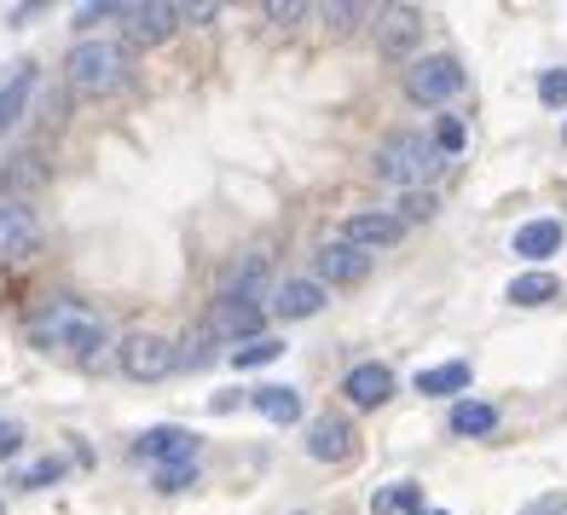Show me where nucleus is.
<instances>
[{"label": "nucleus", "instance_id": "f257e3e1", "mask_svg": "<svg viewBox=\"0 0 567 515\" xmlns=\"http://www.w3.org/2000/svg\"><path fill=\"white\" fill-rule=\"evenodd\" d=\"M30 342L47 348V353H59V359H82V365H93V359L105 353V342H111V325H105V313H93L87 301L53 296L47 307L30 313Z\"/></svg>", "mask_w": 567, "mask_h": 515}, {"label": "nucleus", "instance_id": "f03ea898", "mask_svg": "<svg viewBox=\"0 0 567 515\" xmlns=\"http://www.w3.org/2000/svg\"><path fill=\"white\" fill-rule=\"evenodd\" d=\"M441 168H446V157L434 151L429 134H394V140L377 145V179H389V186L423 192Z\"/></svg>", "mask_w": 567, "mask_h": 515}, {"label": "nucleus", "instance_id": "7ed1b4c3", "mask_svg": "<svg viewBox=\"0 0 567 515\" xmlns=\"http://www.w3.org/2000/svg\"><path fill=\"white\" fill-rule=\"evenodd\" d=\"M64 75H70V87H75V93L105 99V93H116V87H122V75H127V53H122L116 41H82V47H70Z\"/></svg>", "mask_w": 567, "mask_h": 515}, {"label": "nucleus", "instance_id": "20e7f679", "mask_svg": "<svg viewBox=\"0 0 567 515\" xmlns=\"http://www.w3.org/2000/svg\"><path fill=\"white\" fill-rule=\"evenodd\" d=\"M405 93L417 99V105H441V99L463 93V64H457L452 53L411 59V70H405Z\"/></svg>", "mask_w": 567, "mask_h": 515}, {"label": "nucleus", "instance_id": "39448f33", "mask_svg": "<svg viewBox=\"0 0 567 515\" xmlns=\"http://www.w3.org/2000/svg\"><path fill=\"white\" fill-rule=\"evenodd\" d=\"M122 371L134 382H163L174 371V342L157 337V330H134V337L122 342Z\"/></svg>", "mask_w": 567, "mask_h": 515}, {"label": "nucleus", "instance_id": "423d86ee", "mask_svg": "<svg viewBox=\"0 0 567 515\" xmlns=\"http://www.w3.org/2000/svg\"><path fill=\"white\" fill-rule=\"evenodd\" d=\"M261 325H267V307H255V301H238V296H220L209 307V319H203V330H209L215 342H255L261 337Z\"/></svg>", "mask_w": 567, "mask_h": 515}, {"label": "nucleus", "instance_id": "0eeeda50", "mask_svg": "<svg viewBox=\"0 0 567 515\" xmlns=\"http://www.w3.org/2000/svg\"><path fill=\"white\" fill-rule=\"evenodd\" d=\"M41 249V220L23 203H0V261H30Z\"/></svg>", "mask_w": 567, "mask_h": 515}, {"label": "nucleus", "instance_id": "6e6552de", "mask_svg": "<svg viewBox=\"0 0 567 515\" xmlns=\"http://www.w3.org/2000/svg\"><path fill=\"white\" fill-rule=\"evenodd\" d=\"M174 23H179V12L168 7V0H140V7H122V30H127V41H134V47L168 41Z\"/></svg>", "mask_w": 567, "mask_h": 515}, {"label": "nucleus", "instance_id": "1a4fd4ad", "mask_svg": "<svg viewBox=\"0 0 567 515\" xmlns=\"http://www.w3.org/2000/svg\"><path fill=\"white\" fill-rule=\"evenodd\" d=\"M417 41H423V12L417 7H382L377 12V47L389 59H405Z\"/></svg>", "mask_w": 567, "mask_h": 515}, {"label": "nucleus", "instance_id": "9d476101", "mask_svg": "<svg viewBox=\"0 0 567 515\" xmlns=\"http://www.w3.org/2000/svg\"><path fill=\"white\" fill-rule=\"evenodd\" d=\"M134 452L145 457V463H192L197 457V434H186V429H174V423H163V429H145L140 441H134Z\"/></svg>", "mask_w": 567, "mask_h": 515}, {"label": "nucleus", "instance_id": "9b49d317", "mask_svg": "<svg viewBox=\"0 0 567 515\" xmlns=\"http://www.w3.org/2000/svg\"><path fill=\"white\" fill-rule=\"evenodd\" d=\"M405 238V220L400 215H348L342 220V244H353V249H389V244H400Z\"/></svg>", "mask_w": 567, "mask_h": 515}, {"label": "nucleus", "instance_id": "f8f14e48", "mask_svg": "<svg viewBox=\"0 0 567 515\" xmlns=\"http://www.w3.org/2000/svg\"><path fill=\"white\" fill-rule=\"evenodd\" d=\"M365 272H371V255L337 238V244L319 249V278H313V285H359Z\"/></svg>", "mask_w": 567, "mask_h": 515}, {"label": "nucleus", "instance_id": "ddd939ff", "mask_svg": "<svg viewBox=\"0 0 567 515\" xmlns=\"http://www.w3.org/2000/svg\"><path fill=\"white\" fill-rule=\"evenodd\" d=\"M35 82H41V70H35V64H12L7 75H0V134L23 122V111H30V93H35Z\"/></svg>", "mask_w": 567, "mask_h": 515}, {"label": "nucleus", "instance_id": "4468645a", "mask_svg": "<svg viewBox=\"0 0 567 515\" xmlns=\"http://www.w3.org/2000/svg\"><path fill=\"white\" fill-rule=\"evenodd\" d=\"M307 452H313L319 463H348L353 457V429L342 418H313V429H307Z\"/></svg>", "mask_w": 567, "mask_h": 515}, {"label": "nucleus", "instance_id": "2eb2a0df", "mask_svg": "<svg viewBox=\"0 0 567 515\" xmlns=\"http://www.w3.org/2000/svg\"><path fill=\"white\" fill-rule=\"evenodd\" d=\"M319 307H324V285H313V278H284V285L272 290L278 319H313Z\"/></svg>", "mask_w": 567, "mask_h": 515}, {"label": "nucleus", "instance_id": "dca6fc26", "mask_svg": "<svg viewBox=\"0 0 567 515\" xmlns=\"http://www.w3.org/2000/svg\"><path fill=\"white\" fill-rule=\"evenodd\" d=\"M342 394L353 400V405H382V400H389L394 394V371L389 365H377V359H371V365H353L348 371V382H342Z\"/></svg>", "mask_w": 567, "mask_h": 515}, {"label": "nucleus", "instance_id": "f3484780", "mask_svg": "<svg viewBox=\"0 0 567 515\" xmlns=\"http://www.w3.org/2000/svg\"><path fill=\"white\" fill-rule=\"evenodd\" d=\"M567 244V231H561V220H527L522 231L509 238V249L522 255V261H550V255Z\"/></svg>", "mask_w": 567, "mask_h": 515}, {"label": "nucleus", "instance_id": "a211bd4d", "mask_svg": "<svg viewBox=\"0 0 567 515\" xmlns=\"http://www.w3.org/2000/svg\"><path fill=\"white\" fill-rule=\"evenodd\" d=\"M457 389H470V365H463V359L417 371V394H429V400H446V394H457Z\"/></svg>", "mask_w": 567, "mask_h": 515}, {"label": "nucleus", "instance_id": "6ab92c4d", "mask_svg": "<svg viewBox=\"0 0 567 515\" xmlns=\"http://www.w3.org/2000/svg\"><path fill=\"white\" fill-rule=\"evenodd\" d=\"M493 429H498V411L486 405V400L452 405V434H463V441H481V434H493Z\"/></svg>", "mask_w": 567, "mask_h": 515}, {"label": "nucleus", "instance_id": "aec40b11", "mask_svg": "<svg viewBox=\"0 0 567 515\" xmlns=\"http://www.w3.org/2000/svg\"><path fill=\"white\" fill-rule=\"evenodd\" d=\"M255 411H261V418H272V423H296V418H301V394L267 382V389H255Z\"/></svg>", "mask_w": 567, "mask_h": 515}, {"label": "nucleus", "instance_id": "412c9836", "mask_svg": "<svg viewBox=\"0 0 567 515\" xmlns=\"http://www.w3.org/2000/svg\"><path fill=\"white\" fill-rule=\"evenodd\" d=\"M556 296H561V285H556L550 272H522V278L509 285V301H515V307H545V301H556Z\"/></svg>", "mask_w": 567, "mask_h": 515}, {"label": "nucleus", "instance_id": "4be33fe9", "mask_svg": "<svg viewBox=\"0 0 567 515\" xmlns=\"http://www.w3.org/2000/svg\"><path fill=\"white\" fill-rule=\"evenodd\" d=\"M261 290H267V261H261V255H249V261L231 272V290H226V296H238V301H255V307H261Z\"/></svg>", "mask_w": 567, "mask_h": 515}, {"label": "nucleus", "instance_id": "5701e85b", "mask_svg": "<svg viewBox=\"0 0 567 515\" xmlns=\"http://www.w3.org/2000/svg\"><path fill=\"white\" fill-rule=\"evenodd\" d=\"M209 359H215V337H209V330H197L186 348H174V371H203Z\"/></svg>", "mask_w": 567, "mask_h": 515}, {"label": "nucleus", "instance_id": "b1692460", "mask_svg": "<svg viewBox=\"0 0 567 515\" xmlns=\"http://www.w3.org/2000/svg\"><path fill=\"white\" fill-rule=\"evenodd\" d=\"M59 475H64V463L59 457H41V463H30V470L18 475V486H23V493H41V486H53Z\"/></svg>", "mask_w": 567, "mask_h": 515}, {"label": "nucleus", "instance_id": "393cba45", "mask_svg": "<svg viewBox=\"0 0 567 515\" xmlns=\"http://www.w3.org/2000/svg\"><path fill=\"white\" fill-rule=\"evenodd\" d=\"M278 353H284V342L255 337L249 348H238V353H231V365H238V371H255V365H267V359H278Z\"/></svg>", "mask_w": 567, "mask_h": 515}, {"label": "nucleus", "instance_id": "a878e982", "mask_svg": "<svg viewBox=\"0 0 567 515\" xmlns=\"http://www.w3.org/2000/svg\"><path fill=\"white\" fill-rule=\"evenodd\" d=\"M371 509H377V515H394V509H411V515H417L423 498L411 493V486H389V493H377V498H371Z\"/></svg>", "mask_w": 567, "mask_h": 515}, {"label": "nucleus", "instance_id": "bb28decb", "mask_svg": "<svg viewBox=\"0 0 567 515\" xmlns=\"http://www.w3.org/2000/svg\"><path fill=\"white\" fill-rule=\"evenodd\" d=\"M197 481V463H163L157 470V493H186Z\"/></svg>", "mask_w": 567, "mask_h": 515}, {"label": "nucleus", "instance_id": "cd10ccee", "mask_svg": "<svg viewBox=\"0 0 567 515\" xmlns=\"http://www.w3.org/2000/svg\"><path fill=\"white\" fill-rule=\"evenodd\" d=\"M434 151H441V157H457V151H463V122L457 116L434 122Z\"/></svg>", "mask_w": 567, "mask_h": 515}, {"label": "nucleus", "instance_id": "c85d7f7f", "mask_svg": "<svg viewBox=\"0 0 567 515\" xmlns=\"http://www.w3.org/2000/svg\"><path fill=\"white\" fill-rule=\"evenodd\" d=\"M359 18H365V7H353V0H342V7H324V23H330V35H348Z\"/></svg>", "mask_w": 567, "mask_h": 515}, {"label": "nucleus", "instance_id": "c756f323", "mask_svg": "<svg viewBox=\"0 0 567 515\" xmlns=\"http://www.w3.org/2000/svg\"><path fill=\"white\" fill-rule=\"evenodd\" d=\"M538 99H545V105H567V70H545L538 75Z\"/></svg>", "mask_w": 567, "mask_h": 515}, {"label": "nucleus", "instance_id": "7c9ffc66", "mask_svg": "<svg viewBox=\"0 0 567 515\" xmlns=\"http://www.w3.org/2000/svg\"><path fill=\"white\" fill-rule=\"evenodd\" d=\"M272 23H296V18H307V0H267L261 7Z\"/></svg>", "mask_w": 567, "mask_h": 515}, {"label": "nucleus", "instance_id": "2f4dec72", "mask_svg": "<svg viewBox=\"0 0 567 515\" xmlns=\"http://www.w3.org/2000/svg\"><path fill=\"white\" fill-rule=\"evenodd\" d=\"M434 215V197L429 192H405V215L400 220H429Z\"/></svg>", "mask_w": 567, "mask_h": 515}, {"label": "nucleus", "instance_id": "473e14b6", "mask_svg": "<svg viewBox=\"0 0 567 515\" xmlns=\"http://www.w3.org/2000/svg\"><path fill=\"white\" fill-rule=\"evenodd\" d=\"M522 515H567V493H545V498H533Z\"/></svg>", "mask_w": 567, "mask_h": 515}, {"label": "nucleus", "instance_id": "72a5a7b5", "mask_svg": "<svg viewBox=\"0 0 567 515\" xmlns=\"http://www.w3.org/2000/svg\"><path fill=\"white\" fill-rule=\"evenodd\" d=\"M18 446H23V429L0 418V463H7V457H18Z\"/></svg>", "mask_w": 567, "mask_h": 515}, {"label": "nucleus", "instance_id": "f704fd0d", "mask_svg": "<svg viewBox=\"0 0 567 515\" xmlns=\"http://www.w3.org/2000/svg\"><path fill=\"white\" fill-rule=\"evenodd\" d=\"M99 18H122V7H75V23H82V30L99 23Z\"/></svg>", "mask_w": 567, "mask_h": 515}, {"label": "nucleus", "instance_id": "c9c22d12", "mask_svg": "<svg viewBox=\"0 0 567 515\" xmlns=\"http://www.w3.org/2000/svg\"><path fill=\"white\" fill-rule=\"evenodd\" d=\"M174 12L186 18V23H209V18H215L220 7H209V0H197V7H174Z\"/></svg>", "mask_w": 567, "mask_h": 515}, {"label": "nucleus", "instance_id": "e433bc0d", "mask_svg": "<svg viewBox=\"0 0 567 515\" xmlns=\"http://www.w3.org/2000/svg\"><path fill=\"white\" fill-rule=\"evenodd\" d=\"M417 515H446V509H417Z\"/></svg>", "mask_w": 567, "mask_h": 515}, {"label": "nucleus", "instance_id": "4c0bfd02", "mask_svg": "<svg viewBox=\"0 0 567 515\" xmlns=\"http://www.w3.org/2000/svg\"><path fill=\"white\" fill-rule=\"evenodd\" d=\"M561 140H567V134H561Z\"/></svg>", "mask_w": 567, "mask_h": 515}]
</instances>
